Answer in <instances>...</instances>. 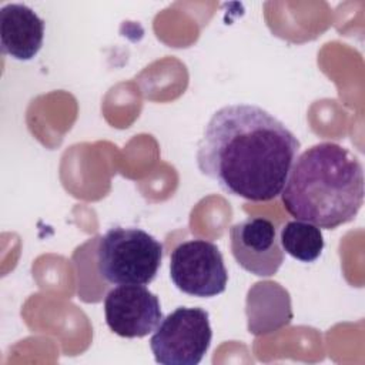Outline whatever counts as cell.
<instances>
[{
	"label": "cell",
	"instance_id": "cell-1",
	"mask_svg": "<svg viewBox=\"0 0 365 365\" xmlns=\"http://www.w3.org/2000/svg\"><path fill=\"white\" fill-rule=\"evenodd\" d=\"M282 121L254 104H228L208 120L197 150L201 174L254 202L278 197L299 151Z\"/></svg>",
	"mask_w": 365,
	"mask_h": 365
},
{
	"label": "cell",
	"instance_id": "cell-3",
	"mask_svg": "<svg viewBox=\"0 0 365 365\" xmlns=\"http://www.w3.org/2000/svg\"><path fill=\"white\" fill-rule=\"evenodd\" d=\"M98 274L115 285H147L163 262V244L134 227H113L98 240L96 250Z\"/></svg>",
	"mask_w": 365,
	"mask_h": 365
},
{
	"label": "cell",
	"instance_id": "cell-4",
	"mask_svg": "<svg viewBox=\"0 0 365 365\" xmlns=\"http://www.w3.org/2000/svg\"><path fill=\"white\" fill-rule=\"evenodd\" d=\"M212 339L210 314L200 307H178L155 328L150 348L163 365H197Z\"/></svg>",
	"mask_w": 365,
	"mask_h": 365
},
{
	"label": "cell",
	"instance_id": "cell-9",
	"mask_svg": "<svg viewBox=\"0 0 365 365\" xmlns=\"http://www.w3.org/2000/svg\"><path fill=\"white\" fill-rule=\"evenodd\" d=\"M245 314L250 334L265 335L275 332L292 319L289 294L278 282H257L248 289Z\"/></svg>",
	"mask_w": 365,
	"mask_h": 365
},
{
	"label": "cell",
	"instance_id": "cell-2",
	"mask_svg": "<svg viewBox=\"0 0 365 365\" xmlns=\"http://www.w3.org/2000/svg\"><path fill=\"white\" fill-rule=\"evenodd\" d=\"M279 195L295 220L334 230L352 221L362 207V164L336 143H318L295 158Z\"/></svg>",
	"mask_w": 365,
	"mask_h": 365
},
{
	"label": "cell",
	"instance_id": "cell-5",
	"mask_svg": "<svg viewBox=\"0 0 365 365\" xmlns=\"http://www.w3.org/2000/svg\"><path fill=\"white\" fill-rule=\"evenodd\" d=\"M170 278L184 294L211 298L222 294L228 271L218 247L207 240H190L178 244L170 257Z\"/></svg>",
	"mask_w": 365,
	"mask_h": 365
},
{
	"label": "cell",
	"instance_id": "cell-8",
	"mask_svg": "<svg viewBox=\"0 0 365 365\" xmlns=\"http://www.w3.org/2000/svg\"><path fill=\"white\" fill-rule=\"evenodd\" d=\"M44 20L29 6L6 4L0 10V47L4 56L29 61L41 48Z\"/></svg>",
	"mask_w": 365,
	"mask_h": 365
},
{
	"label": "cell",
	"instance_id": "cell-10",
	"mask_svg": "<svg viewBox=\"0 0 365 365\" xmlns=\"http://www.w3.org/2000/svg\"><path fill=\"white\" fill-rule=\"evenodd\" d=\"M282 250L302 262H314L324 250L321 228L305 221H288L279 231Z\"/></svg>",
	"mask_w": 365,
	"mask_h": 365
},
{
	"label": "cell",
	"instance_id": "cell-7",
	"mask_svg": "<svg viewBox=\"0 0 365 365\" xmlns=\"http://www.w3.org/2000/svg\"><path fill=\"white\" fill-rule=\"evenodd\" d=\"M230 240L238 265L257 277L277 274L284 262V250L271 220L255 217L240 221L230 228Z\"/></svg>",
	"mask_w": 365,
	"mask_h": 365
},
{
	"label": "cell",
	"instance_id": "cell-6",
	"mask_svg": "<svg viewBox=\"0 0 365 365\" xmlns=\"http://www.w3.org/2000/svg\"><path fill=\"white\" fill-rule=\"evenodd\" d=\"M108 328L123 338H143L163 319L160 299L144 285H118L104 299Z\"/></svg>",
	"mask_w": 365,
	"mask_h": 365
}]
</instances>
